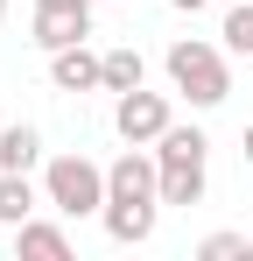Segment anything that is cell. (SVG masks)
Wrapping results in <instances>:
<instances>
[{
    "label": "cell",
    "instance_id": "cell-7",
    "mask_svg": "<svg viewBox=\"0 0 253 261\" xmlns=\"http://www.w3.org/2000/svg\"><path fill=\"white\" fill-rule=\"evenodd\" d=\"M14 254H28V261H71V233L49 226V219H21V226H14Z\"/></svg>",
    "mask_w": 253,
    "mask_h": 261
},
{
    "label": "cell",
    "instance_id": "cell-1",
    "mask_svg": "<svg viewBox=\"0 0 253 261\" xmlns=\"http://www.w3.org/2000/svg\"><path fill=\"white\" fill-rule=\"evenodd\" d=\"M162 71H169V85L183 92L197 113H211V106H225V99H232V64H225V49H218V43L183 36V43H169Z\"/></svg>",
    "mask_w": 253,
    "mask_h": 261
},
{
    "label": "cell",
    "instance_id": "cell-11",
    "mask_svg": "<svg viewBox=\"0 0 253 261\" xmlns=\"http://www.w3.org/2000/svg\"><path fill=\"white\" fill-rule=\"evenodd\" d=\"M134 85H148V57H141V49H106V92L120 99V92H134Z\"/></svg>",
    "mask_w": 253,
    "mask_h": 261
},
{
    "label": "cell",
    "instance_id": "cell-6",
    "mask_svg": "<svg viewBox=\"0 0 253 261\" xmlns=\"http://www.w3.org/2000/svg\"><path fill=\"white\" fill-rule=\"evenodd\" d=\"M49 85H56V92H106V57L84 49V43L49 49Z\"/></svg>",
    "mask_w": 253,
    "mask_h": 261
},
{
    "label": "cell",
    "instance_id": "cell-15",
    "mask_svg": "<svg viewBox=\"0 0 253 261\" xmlns=\"http://www.w3.org/2000/svg\"><path fill=\"white\" fill-rule=\"evenodd\" d=\"M169 7H176V14H204L211 0H169Z\"/></svg>",
    "mask_w": 253,
    "mask_h": 261
},
{
    "label": "cell",
    "instance_id": "cell-16",
    "mask_svg": "<svg viewBox=\"0 0 253 261\" xmlns=\"http://www.w3.org/2000/svg\"><path fill=\"white\" fill-rule=\"evenodd\" d=\"M239 148H246V163H253V120H246V134H239Z\"/></svg>",
    "mask_w": 253,
    "mask_h": 261
},
{
    "label": "cell",
    "instance_id": "cell-10",
    "mask_svg": "<svg viewBox=\"0 0 253 261\" xmlns=\"http://www.w3.org/2000/svg\"><path fill=\"white\" fill-rule=\"evenodd\" d=\"M36 163H42V127H28V120L0 127V170H36Z\"/></svg>",
    "mask_w": 253,
    "mask_h": 261
},
{
    "label": "cell",
    "instance_id": "cell-12",
    "mask_svg": "<svg viewBox=\"0 0 253 261\" xmlns=\"http://www.w3.org/2000/svg\"><path fill=\"white\" fill-rule=\"evenodd\" d=\"M218 36H225V49H232V57H253V0H239V7H225Z\"/></svg>",
    "mask_w": 253,
    "mask_h": 261
},
{
    "label": "cell",
    "instance_id": "cell-5",
    "mask_svg": "<svg viewBox=\"0 0 253 261\" xmlns=\"http://www.w3.org/2000/svg\"><path fill=\"white\" fill-rule=\"evenodd\" d=\"M155 219H162V198H106V240H120V247H148L155 240Z\"/></svg>",
    "mask_w": 253,
    "mask_h": 261
},
{
    "label": "cell",
    "instance_id": "cell-3",
    "mask_svg": "<svg viewBox=\"0 0 253 261\" xmlns=\"http://www.w3.org/2000/svg\"><path fill=\"white\" fill-rule=\"evenodd\" d=\"M42 198L64 219H99L106 212V170L91 155H49L42 163Z\"/></svg>",
    "mask_w": 253,
    "mask_h": 261
},
{
    "label": "cell",
    "instance_id": "cell-13",
    "mask_svg": "<svg viewBox=\"0 0 253 261\" xmlns=\"http://www.w3.org/2000/svg\"><path fill=\"white\" fill-rule=\"evenodd\" d=\"M197 261H253V240L246 233H211V240H197Z\"/></svg>",
    "mask_w": 253,
    "mask_h": 261
},
{
    "label": "cell",
    "instance_id": "cell-17",
    "mask_svg": "<svg viewBox=\"0 0 253 261\" xmlns=\"http://www.w3.org/2000/svg\"><path fill=\"white\" fill-rule=\"evenodd\" d=\"M0 21H7V0H0Z\"/></svg>",
    "mask_w": 253,
    "mask_h": 261
},
{
    "label": "cell",
    "instance_id": "cell-2",
    "mask_svg": "<svg viewBox=\"0 0 253 261\" xmlns=\"http://www.w3.org/2000/svg\"><path fill=\"white\" fill-rule=\"evenodd\" d=\"M155 170H162V205H204V170H211V134L204 127H169L155 141Z\"/></svg>",
    "mask_w": 253,
    "mask_h": 261
},
{
    "label": "cell",
    "instance_id": "cell-14",
    "mask_svg": "<svg viewBox=\"0 0 253 261\" xmlns=\"http://www.w3.org/2000/svg\"><path fill=\"white\" fill-rule=\"evenodd\" d=\"M36 7H71V14H91V0H36Z\"/></svg>",
    "mask_w": 253,
    "mask_h": 261
},
{
    "label": "cell",
    "instance_id": "cell-4",
    "mask_svg": "<svg viewBox=\"0 0 253 261\" xmlns=\"http://www.w3.org/2000/svg\"><path fill=\"white\" fill-rule=\"evenodd\" d=\"M113 127H120L126 148H155L169 127H176V113H169V92H148V85H134L113 99Z\"/></svg>",
    "mask_w": 253,
    "mask_h": 261
},
{
    "label": "cell",
    "instance_id": "cell-8",
    "mask_svg": "<svg viewBox=\"0 0 253 261\" xmlns=\"http://www.w3.org/2000/svg\"><path fill=\"white\" fill-rule=\"evenodd\" d=\"M49 198H42V184H28V170H0V226H21V219H36Z\"/></svg>",
    "mask_w": 253,
    "mask_h": 261
},
{
    "label": "cell",
    "instance_id": "cell-9",
    "mask_svg": "<svg viewBox=\"0 0 253 261\" xmlns=\"http://www.w3.org/2000/svg\"><path fill=\"white\" fill-rule=\"evenodd\" d=\"M91 36V14H71V7H36V43L42 49H71Z\"/></svg>",
    "mask_w": 253,
    "mask_h": 261
}]
</instances>
